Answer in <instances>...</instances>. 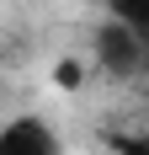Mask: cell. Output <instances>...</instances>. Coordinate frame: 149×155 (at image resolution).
<instances>
[{
    "instance_id": "6da1fadb",
    "label": "cell",
    "mask_w": 149,
    "mask_h": 155,
    "mask_svg": "<svg viewBox=\"0 0 149 155\" xmlns=\"http://www.w3.org/2000/svg\"><path fill=\"white\" fill-rule=\"evenodd\" d=\"M96 64H101L112 80H133L138 70L149 64V43H144V32L128 27L122 16H106L101 27H96Z\"/></svg>"
},
{
    "instance_id": "7a4b0ae2",
    "label": "cell",
    "mask_w": 149,
    "mask_h": 155,
    "mask_svg": "<svg viewBox=\"0 0 149 155\" xmlns=\"http://www.w3.org/2000/svg\"><path fill=\"white\" fill-rule=\"evenodd\" d=\"M0 155H59V134L43 118H11L0 128Z\"/></svg>"
},
{
    "instance_id": "3957f363",
    "label": "cell",
    "mask_w": 149,
    "mask_h": 155,
    "mask_svg": "<svg viewBox=\"0 0 149 155\" xmlns=\"http://www.w3.org/2000/svg\"><path fill=\"white\" fill-rule=\"evenodd\" d=\"M112 16H122L128 27H138L144 43H149V0H112Z\"/></svg>"
},
{
    "instance_id": "277c9868",
    "label": "cell",
    "mask_w": 149,
    "mask_h": 155,
    "mask_svg": "<svg viewBox=\"0 0 149 155\" xmlns=\"http://www.w3.org/2000/svg\"><path fill=\"white\" fill-rule=\"evenodd\" d=\"M117 150H122V155H149V134H133V139H122Z\"/></svg>"
}]
</instances>
